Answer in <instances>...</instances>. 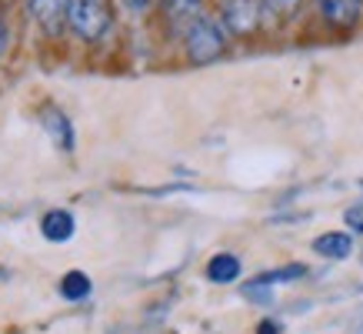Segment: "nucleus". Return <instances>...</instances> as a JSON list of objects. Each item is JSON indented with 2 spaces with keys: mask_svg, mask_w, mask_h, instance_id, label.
<instances>
[{
  "mask_svg": "<svg viewBox=\"0 0 363 334\" xmlns=\"http://www.w3.org/2000/svg\"><path fill=\"white\" fill-rule=\"evenodd\" d=\"M227 27L217 23L213 17H203L184 33V41H187V57L194 64H210V60H217L223 54V47H227Z\"/></svg>",
  "mask_w": 363,
  "mask_h": 334,
  "instance_id": "1",
  "label": "nucleus"
},
{
  "mask_svg": "<svg viewBox=\"0 0 363 334\" xmlns=\"http://www.w3.org/2000/svg\"><path fill=\"white\" fill-rule=\"evenodd\" d=\"M70 27L80 41H100L111 27L107 0H70Z\"/></svg>",
  "mask_w": 363,
  "mask_h": 334,
  "instance_id": "2",
  "label": "nucleus"
},
{
  "mask_svg": "<svg viewBox=\"0 0 363 334\" xmlns=\"http://www.w3.org/2000/svg\"><path fill=\"white\" fill-rule=\"evenodd\" d=\"M220 17L223 27L237 37H247L260 27V17H264V7L260 0H223L220 4Z\"/></svg>",
  "mask_w": 363,
  "mask_h": 334,
  "instance_id": "3",
  "label": "nucleus"
},
{
  "mask_svg": "<svg viewBox=\"0 0 363 334\" xmlns=\"http://www.w3.org/2000/svg\"><path fill=\"white\" fill-rule=\"evenodd\" d=\"M27 14L47 37H60L64 23H70V0H27Z\"/></svg>",
  "mask_w": 363,
  "mask_h": 334,
  "instance_id": "4",
  "label": "nucleus"
},
{
  "mask_svg": "<svg viewBox=\"0 0 363 334\" xmlns=\"http://www.w3.org/2000/svg\"><path fill=\"white\" fill-rule=\"evenodd\" d=\"M167 21L180 33H187L197 21H203V0H167Z\"/></svg>",
  "mask_w": 363,
  "mask_h": 334,
  "instance_id": "5",
  "label": "nucleus"
},
{
  "mask_svg": "<svg viewBox=\"0 0 363 334\" xmlns=\"http://www.w3.org/2000/svg\"><path fill=\"white\" fill-rule=\"evenodd\" d=\"M320 14L333 23V27H353L363 14V0H317Z\"/></svg>",
  "mask_w": 363,
  "mask_h": 334,
  "instance_id": "6",
  "label": "nucleus"
},
{
  "mask_svg": "<svg viewBox=\"0 0 363 334\" xmlns=\"http://www.w3.org/2000/svg\"><path fill=\"white\" fill-rule=\"evenodd\" d=\"M313 251L320 257H333V261H340V257H350L353 251V237L343 231H330V234H320L317 241H313Z\"/></svg>",
  "mask_w": 363,
  "mask_h": 334,
  "instance_id": "7",
  "label": "nucleus"
},
{
  "mask_svg": "<svg viewBox=\"0 0 363 334\" xmlns=\"http://www.w3.org/2000/svg\"><path fill=\"white\" fill-rule=\"evenodd\" d=\"M40 231H44L47 241H57V244H64L74 237V214L70 211H50L40 221Z\"/></svg>",
  "mask_w": 363,
  "mask_h": 334,
  "instance_id": "8",
  "label": "nucleus"
},
{
  "mask_svg": "<svg viewBox=\"0 0 363 334\" xmlns=\"http://www.w3.org/2000/svg\"><path fill=\"white\" fill-rule=\"evenodd\" d=\"M44 131L50 134V141H54V144H60L64 151H70V147H74V127H70V121H67V114L54 111V107H47V111H44Z\"/></svg>",
  "mask_w": 363,
  "mask_h": 334,
  "instance_id": "9",
  "label": "nucleus"
},
{
  "mask_svg": "<svg viewBox=\"0 0 363 334\" xmlns=\"http://www.w3.org/2000/svg\"><path fill=\"white\" fill-rule=\"evenodd\" d=\"M237 274H240V261H237L233 254H217V257H210L207 278L213 281V284H230V281H237Z\"/></svg>",
  "mask_w": 363,
  "mask_h": 334,
  "instance_id": "10",
  "label": "nucleus"
},
{
  "mask_svg": "<svg viewBox=\"0 0 363 334\" xmlns=\"http://www.w3.org/2000/svg\"><path fill=\"white\" fill-rule=\"evenodd\" d=\"M60 294L67 301H84L90 294V278L84 271H67L64 281H60Z\"/></svg>",
  "mask_w": 363,
  "mask_h": 334,
  "instance_id": "11",
  "label": "nucleus"
},
{
  "mask_svg": "<svg viewBox=\"0 0 363 334\" xmlns=\"http://www.w3.org/2000/svg\"><path fill=\"white\" fill-rule=\"evenodd\" d=\"M160 0H121V7L127 14H147V11H154Z\"/></svg>",
  "mask_w": 363,
  "mask_h": 334,
  "instance_id": "12",
  "label": "nucleus"
},
{
  "mask_svg": "<svg viewBox=\"0 0 363 334\" xmlns=\"http://www.w3.org/2000/svg\"><path fill=\"white\" fill-rule=\"evenodd\" d=\"M267 7H270V11L274 14H294L300 7V0H264Z\"/></svg>",
  "mask_w": 363,
  "mask_h": 334,
  "instance_id": "13",
  "label": "nucleus"
},
{
  "mask_svg": "<svg viewBox=\"0 0 363 334\" xmlns=\"http://www.w3.org/2000/svg\"><path fill=\"white\" fill-rule=\"evenodd\" d=\"M347 224H350L353 231H363V204H360V208H350V211H347Z\"/></svg>",
  "mask_w": 363,
  "mask_h": 334,
  "instance_id": "14",
  "label": "nucleus"
},
{
  "mask_svg": "<svg viewBox=\"0 0 363 334\" xmlns=\"http://www.w3.org/2000/svg\"><path fill=\"white\" fill-rule=\"evenodd\" d=\"M257 334H280V324H274V321H264L260 328H257Z\"/></svg>",
  "mask_w": 363,
  "mask_h": 334,
  "instance_id": "15",
  "label": "nucleus"
},
{
  "mask_svg": "<svg viewBox=\"0 0 363 334\" xmlns=\"http://www.w3.org/2000/svg\"><path fill=\"white\" fill-rule=\"evenodd\" d=\"M4 50H7V23L0 17V57H4Z\"/></svg>",
  "mask_w": 363,
  "mask_h": 334,
  "instance_id": "16",
  "label": "nucleus"
},
{
  "mask_svg": "<svg viewBox=\"0 0 363 334\" xmlns=\"http://www.w3.org/2000/svg\"><path fill=\"white\" fill-rule=\"evenodd\" d=\"M0 4H11V0H0Z\"/></svg>",
  "mask_w": 363,
  "mask_h": 334,
  "instance_id": "17",
  "label": "nucleus"
}]
</instances>
